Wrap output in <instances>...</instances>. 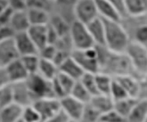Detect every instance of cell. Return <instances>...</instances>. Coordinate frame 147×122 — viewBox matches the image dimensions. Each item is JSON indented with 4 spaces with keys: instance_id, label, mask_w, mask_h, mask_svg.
I'll return each mask as SVG.
<instances>
[{
    "instance_id": "1",
    "label": "cell",
    "mask_w": 147,
    "mask_h": 122,
    "mask_svg": "<svg viewBox=\"0 0 147 122\" xmlns=\"http://www.w3.org/2000/svg\"><path fill=\"white\" fill-rule=\"evenodd\" d=\"M94 47L97 53L99 72L107 74L111 78L133 76L141 80L125 53L111 51L105 46L101 45H96Z\"/></svg>"
},
{
    "instance_id": "2",
    "label": "cell",
    "mask_w": 147,
    "mask_h": 122,
    "mask_svg": "<svg viewBox=\"0 0 147 122\" xmlns=\"http://www.w3.org/2000/svg\"><path fill=\"white\" fill-rule=\"evenodd\" d=\"M101 19L105 25V46L111 51L124 53L130 40L120 22Z\"/></svg>"
},
{
    "instance_id": "3",
    "label": "cell",
    "mask_w": 147,
    "mask_h": 122,
    "mask_svg": "<svg viewBox=\"0 0 147 122\" xmlns=\"http://www.w3.org/2000/svg\"><path fill=\"white\" fill-rule=\"evenodd\" d=\"M130 41L139 43L147 47V13L127 15L120 21Z\"/></svg>"
},
{
    "instance_id": "4",
    "label": "cell",
    "mask_w": 147,
    "mask_h": 122,
    "mask_svg": "<svg viewBox=\"0 0 147 122\" xmlns=\"http://www.w3.org/2000/svg\"><path fill=\"white\" fill-rule=\"evenodd\" d=\"M25 83L35 100L40 98H51L55 96L52 80H48L38 72L29 74Z\"/></svg>"
},
{
    "instance_id": "5",
    "label": "cell",
    "mask_w": 147,
    "mask_h": 122,
    "mask_svg": "<svg viewBox=\"0 0 147 122\" xmlns=\"http://www.w3.org/2000/svg\"><path fill=\"white\" fill-rule=\"evenodd\" d=\"M124 53L128 56L138 76L147 74V47L139 43L129 41Z\"/></svg>"
},
{
    "instance_id": "6",
    "label": "cell",
    "mask_w": 147,
    "mask_h": 122,
    "mask_svg": "<svg viewBox=\"0 0 147 122\" xmlns=\"http://www.w3.org/2000/svg\"><path fill=\"white\" fill-rule=\"evenodd\" d=\"M70 38L73 50H82L96 46L88 28H86V25L77 20L72 21L71 23Z\"/></svg>"
},
{
    "instance_id": "7",
    "label": "cell",
    "mask_w": 147,
    "mask_h": 122,
    "mask_svg": "<svg viewBox=\"0 0 147 122\" xmlns=\"http://www.w3.org/2000/svg\"><path fill=\"white\" fill-rule=\"evenodd\" d=\"M71 57L79 63L85 72L96 74L99 72V63L96 47L78 50L74 49L71 52Z\"/></svg>"
},
{
    "instance_id": "8",
    "label": "cell",
    "mask_w": 147,
    "mask_h": 122,
    "mask_svg": "<svg viewBox=\"0 0 147 122\" xmlns=\"http://www.w3.org/2000/svg\"><path fill=\"white\" fill-rule=\"evenodd\" d=\"M72 12L74 20L84 24H88L99 17L94 0H78L73 6Z\"/></svg>"
},
{
    "instance_id": "9",
    "label": "cell",
    "mask_w": 147,
    "mask_h": 122,
    "mask_svg": "<svg viewBox=\"0 0 147 122\" xmlns=\"http://www.w3.org/2000/svg\"><path fill=\"white\" fill-rule=\"evenodd\" d=\"M32 105L35 107L41 117V121L44 122L50 117L61 110L60 99L57 98H40L34 102Z\"/></svg>"
},
{
    "instance_id": "10",
    "label": "cell",
    "mask_w": 147,
    "mask_h": 122,
    "mask_svg": "<svg viewBox=\"0 0 147 122\" xmlns=\"http://www.w3.org/2000/svg\"><path fill=\"white\" fill-rule=\"evenodd\" d=\"M76 80L62 72H58L57 76L52 80V86L55 96L57 99H61L71 94Z\"/></svg>"
},
{
    "instance_id": "11",
    "label": "cell",
    "mask_w": 147,
    "mask_h": 122,
    "mask_svg": "<svg viewBox=\"0 0 147 122\" xmlns=\"http://www.w3.org/2000/svg\"><path fill=\"white\" fill-rule=\"evenodd\" d=\"M60 104L62 111L69 117V119L77 121L80 119L86 105L85 103L75 99L70 94L60 99Z\"/></svg>"
},
{
    "instance_id": "12",
    "label": "cell",
    "mask_w": 147,
    "mask_h": 122,
    "mask_svg": "<svg viewBox=\"0 0 147 122\" xmlns=\"http://www.w3.org/2000/svg\"><path fill=\"white\" fill-rule=\"evenodd\" d=\"M13 41L20 57L31 55H38V49L30 38L27 31L15 33Z\"/></svg>"
},
{
    "instance_id": "13",
    "label": "cell",
    "mask_w": 147,
    "mask_h": 122,
    "mask_svg": "<svg viewBox=\"0 0 147 122\" xmlns=\"http://www.w3.org/2000/svg\"><path fill=\"white\" fill-rule=\"evenodd\" d=\"M13 95V102L19 104L22 107H26L29 105H32L35 102V98L30 92L27 85L24 81L17 82L11 84Z\"/></svg>"
},
{
    "instance_id": "14",
    "label": "cell",
    "mask_w": 147,
    "mask_h": 122,
    "mask_svg": "<svg viewBox=\"0 0 147 122\" xmlns=\"http://www.w3.org/2000/svg\"><path fill=\"white\" fill-rule=\"evenodd\" d=\"M5 69L10 84L24 81L29 76V72L25 69L21 58L14 60L13 62L8 64Z\"/></svg>"
},
{
    "instance_id": "15",
    "label": "cell",
    "mask_w": 147,
    "mask_h": 122,
    "mask_svg": "<svg viewBox=\"0 0 147 122\" xmlns=\"http://www.w3.org/2000/svg\"><path fill=\"white\" fill-rule=\"evenodd\" d=\"M20 58L13 38L0 43V68H5L14 60Z\"/></svg>"
},
{
    "instance_id": "16",
    "label": "cell",
    "mask_w": 147,
    "mask_h": 122,
    "mask_svg": "<svg viewBox=\"0 0 147 122\" xmlns=\"http://www.w3.org/2000/svg\"><path fill=\"white\" fill-rule=\"evenodd\" d=\"M99 17L114 22L121 21V15L117 8L107 0H94Z\"/></svg>"
},
{
    "instance_id": "17",
    "label": "cell",
    "mask_w": 147,
    "mask_h": 122,
    "mask_svg": "<svg viewBox=\"0 0 147 122\" xmlns=\"http://www.w3.org/2000/svg\"><path fill=\"white\" fill-rule=\"evenodd\" d=\"M113 78L122 86L129 97L138 99L140 94V80L133 76H121Z\"/></svg>"
},
{
    "instance_id": "18",
    "label": "cell",
    "mask_w": 147,
    "mask_h": 122,
    "mask_svg": "<svg viewBox=\"0 0 147 122\" xmlns=\"http://www.w3.org/2000/svg\"><path fill=\"white\" fill-rule=\"evenodd\" d=\"M27 32L33 43L38 49V52L46 45H47V25H30Z\"/></svg>"
},
{
    "instance_id": "19",
    "label": "cell",
    "mask_w": 147,
    "mask_h": 122,
    "mask_svg": "<svg viewBox=\"0 0 147 122\" xmlns=\"http://www.w3.org/2000/svg\"><path fill=\"white\" fill-rule=\"evenodd\" d=\"M58 69H59L60 72H62V73H63L69 77H71L76 81L80 80V78L85 73L83 69L71 57V55L60 64Z\"/></svg>"
},
{
    "instance_id": "20",
    "label": "cell",
    "mask_w": 147,
    "mask_h": 122,
    "mask_svg": "<svg viewBox=\"0 0 147 122\" xmlns=\"http://www.w3.org/2000/svg\"><path fill=\"white\" fill-rule=\"evenodd\" d=\"M86 25L90 36L92 37L94 45L105 46V25L101 17H97L94 20L91 21Z\"/></svg>"
},
{
    "instance_id": "21",
    "label": "cell",
    "mask_w": 147,
    "mask_h": 122,
    "mask_svg": "<svg viewBox=\"0 0 147 122\" xmlns=\"http://www.w3.org/2000/svg\"><path fill=\"white\" fill-rule=\"evenodd\" d=\"M8 26H10L15 33L27 31L30 26L27 14V10L13 11Z\"/></svg>"
},
{
    "instance_id": "22",
    "label": "cell",
    "mask_w": 147,
    "mask_h": 122,
    "mask_svg": "<svg viewBox=\"0 0 147 122\" xmlns=\"http://www.w3.org/2000/svg\"><path fill=\"white\" fill-rule=\"evenodd\" d=\"M71 22L58 13H51L49 23L52 27L55 29L57 32L59 38H63L70 36V30H71Z\"/></svg>"
},
{
    "instance_id": "23",
    "label": "cell",
    "mask_w": 147,
    "mask_h": 122,
    "mask_svg": "<svg viewBox=\"0 0 147 122\" xmlns=\"http://www.w3.org/2000/svg\"><path fill=\"white\" fill-rule=\"evenodd\" d=\"M23 107L15 102L0 109V122H16L22 118Z\"/></svg>"
},
{
    "instance_id": "24",
    "label": "cell",
    "mask_w": 147,
    "mask_h": 122,
    "mask_svg": "<svg viewBox=\"0 0 147 122\" xmlns=\"http://www.w3.org/2000/svg\"><path fill=\"white\" fill-rule=\"evenodd\" d=\"M88 103L90 105H92L96 111H98L102 115L103 113H105L113 109L114 101L112 100V98L110 95L99 94L92 96Z\"/></svg>"
},
{
    "instance_id": "25",
    "label": "cell",
    "mask_w": 147,
    "mask_h": 122,
    "mask_svg": "<svg viewBox=\"0 0 147 122\" xmlns=\"http://www.w3.org/2000/svg\"><path fill=\"white\" fill-rule=\"evenodd\" d=\"M27 14L30 25H47L51 17V13L32 7L27 8Z\"/></svg>"
},
{
    "instance_id": "26",
    "label": "cell",
    "mask_w": 147,
    "mask_h": 122,
    "mask_svg": "<svg viewBox=\"0 0 147 122\" xmlns=\"http://www.w3.org/2000/svg\"><path fill=\"white\" fill-rule=\"evenodd\" d=\"M147 117V99H139L127 117V122H144Z\"/></svg>"
},
{
    "instance_id": "27",
    "label": "cell",
    "mask_w": 147,
    "mask_h": 122,
    "mask_svg": "<svg viewBox=\"0 0 147 122\" xmlns=\"http://www.w3.org/2000/svg\"><path fill=\"white\" fill-rule=\"evenodd\" d=\"M59 72L58 66L51 60L40 58L38 73L48 80H52L57 76Z\"/></svg>"
},
{
    "instance_id": "28",
    "label": "cell",
    "mask_w": 147,
    "mask_h": 122,
    "mask_svg": "<svg viewBox=\"0 0 147 122\" xmlns=\"http://www.w3.org/2000/svg\"><path fill=\"white\" fill-rule=\"evenodd\" d=\"M127 15H142L147 13V0H124Z\"/></svg>"
},
{
    "instance_id": "29",
    "label": "cell",
    "mask_w": 147,
    "mask_h": 122,
    "mask_svg": "<svg viewBox=\"0 0 147 122\" xmlns=\"http://www.w3.org/2000/svg\"><path fill=\"white\" fill-rule=\"evenodd\" d=\"M138 100L139 99L132 98V97L128 96V97H126L121 100L114 101L113 109L119 113V114L126 118V119H127V117L128 116L129 113H130V111H132L134 106L136 104Z\"/></svg>"
},
{
    "instance_id": "30",
    "label": "cell",
    "mask_w": 147,
    "mask_h": 122,
    "mask_svg": "<svg viewBox=\"0 0 147 122\" xmlns=\"http://www.w3.org/2000/svg\"><path fill=\"white\" fill-rule=\"evenodd\" d=\"M78 0H54L55 2V9L53 13H58L60 15H62L64 17L65 19H67L69 22H72L70 20V18L68 17V13L71 14L73 16V6L76 4ZM74 18V17H73Z\"/></svg>"
},
{
    "instance_id": "31",
    "label": "cell",
    "mask_w": 147,
    "mask_h": 122,
    "mask_svg": "<svg viewBox=\"0 0 147 122\" xmlns=\"http://www.w3.org/2000/svg\"><path fill=\"white\" fill-rule=\"evenodd\" d=\"M94 78H96V83L97 90L99 94L110 95L111 82H112V80H113V78H111V76L105 74V73H102V72L96 73L94 74Z\"/></svg>"
},
{
    "instance_id": "32",
    "label": "cell",
    "mask_w": 147,
    "mask_h": 122,
    "mask_svg": "<svg viewBox=\"0 0 147 122\" xmlns=\"http://www.w3.org/2000/svg\"><path fill=\"white\" fill-rule=\"evenodd\" d=\"M70 95H71L72 97H74L75 99L79 100L80 102L85 104L88 103L90 99L92 98V95L89 94V92L86 89L85 86L79 80L76 81Z\"/></svg>"
},
{
    "instance_id": "33",
    "label": "cell",
    "mask_w": 147,
    "mask_h": 122,
    "mask_svg": "<svg viewBox=\"0 0 147 122\" xmlns=\"http://www.w3.org/2000/svg\"><path fill=\"white\" fill-rule=\"evenodd\" d=\"M79 81L85 86L86 89L89 92V94L92 95V96L99 94V92L97 90V86H96V78H94V73L85 72Z\"/></svg>"
},
{
    "instance_id": "34",
    "label": "cell",
    "mask_w": 147,
    "mask_h": 122,
    "mask_svg": "<svg viewBox=\"0 0 147 122\" xmlns=\"http://www.w3.org/2000/svg\"><path fill=\"white\" fill-rule=\"evenodd\" d=\"M101 117V113L94 109L89 103L85 105L82 114L78 122H97Z\"/></svg>"
},
{
    "instance_id": "35",
    "label": "cell",
    "mask_w": 147,
    "mask_h": 122,
    "mask_svg": "<svg viewBox=\"0 0 147 122\" xmlns=\"http://www.w3.org/2000/svg\"><path fill=\"white\" fill-rule=\"evenodd\" d=\"M20 58L22 60L25 69H27V71L29 72V74L38 72V64L40 61V57L38 55H26V56H22Z\"/></svg>"
},
{
    "instance_id": "36",
    "label": "cell",
    "mask_w": 147,
    "mask_h": 122,
    "mask_svg": "<svg viewBox=\"0 0 147 122\" xmlns=\"http://www.w3.org/2000/svg\"><path fill=\"white\" fill-rule=\"evenodd\" d=\"M13 102V95L11 84L0 88V109Z\"/></svg>"
},
{
    "instance_id": "37",
    "label": "cell",
    "mask_w": 147,
    "mask_h": 122,
    "mask_svg": "<svg viewBox=\"0 0 147 122\" xmlns=\"http://www.w3.org/2000/svg\"><path fill=\"white\" fill-rule=\"evenodd\" d=\"M110 96L112 98L113 101H118V100H121L126 97H128L127 92L124 90L122 86L120 85L115 78H113L111 82Z\"/></svg>"
},
{
    "instance_id": "38",
    "label": "cell",
    "mask_w": 147,
    "mask_h": 122,
    "mask_svg": "<svg viewBox=\"0 0 147 122\" xmlns=\"http://www.w3.org/2000/svg\"><path fill=\"white\" fill-rule=\"evenodd\" d=\"M22 118L26 122H42L39 113L33 105L23 107Z\"/></svg>"
},
{
    "instance_id": "39",
    "label": "cell",
    "mask_w": 147,
    "mask_h": 122,
    "mask_svg": "<svg viewBox=\"0 0 147 122\" xmlns=\"http://www.w3.org/2000/svg\"><path fill=\"white\" fill-rule=\"evenodd\" d=\"M99 120L102 122H127L126 118L119 114L114 109L102 114Z\"/></svg>"
},
{
    "instance_id": "40",
    "label": "cell",
    "mask_w": 147,
    "mask_h": 122,
    "mask_svg": "<svg viewBox=\"0 0 147 122\" xmlns=\"http://www.w3.org/2000/svg\"><path fill=\"white\" fill-rule=\"evenodd\" d=\"M56 47L55 45H50L47 44L42 49L39 50L38 52V55L40 58L43 59H47V60H51L53 61L55 54H56Z\"/></svg>"
},
{
    "instance_id": "41",
    "label": "cell",
    "mask_w": 147,
    "mask_h": 122,
    "mask_svg": "<svg viewBox=\"0 0 147 122\" xmlns=\"http://www.w3.org/2000/svg\"><path fill=\"white\" fill-rule=\"evenodd\" d=\"M15 32L8 25L0 26V43L13 38Z\"/></svg>"
},
{
    "instance_id": "42",
    "label": "cell",
    "mask_w": 147,
    "mask_h": 122,
    "mask_svg": "<svg viewBox=\"0 0 147 122\" xmlns=\"http://www.w3.org/2000/svg\"><path fill=\"white\" fill-rule=\"evenodd\" d=\"M13 13V10L9 6V5H8V7L5 8V9L0 13V26L9 24V22L12 18Z\"/></svg>"
},
{
    "instance_id": "43",
    "label": "cell",
    "mask_w": 147,
    "mask_h": 122,
    "mask_svg": "<svg viewBox=\"0 0 147 122\" xmlns=\"http://www.w3.org/2000/svg\"><path fill=\"white\" fill-rule=\"evenodd\" d=\"M8 5L13 11L27 10V4L25 0H8Z\"/></svg>"
},
{
    "instance_id": "44",
    "label": "cell",
    "mask_w": 147,
    "mask_h": 122,
    "mask_svg": "<svg viewBox=\"0 0 147 122\" xmlns=\"http://www.w3.org/2000/svg\"><path fill=\"white\" fill-rule=\"evenodd\" d=\"M69 119V117L65 114V113L62 111V109L60 110L58 112H56L55 114H54L52 117L47 119L44 122H67Z\"/></svg>"
},
{
    "instance_id": "45",
    "label": "cell",
    "mask_w": 147,
    "mask_h": 122,
    "mask_svg": "<svg viewBox=\"0 0 147 122\" xmlns=\"http://www.w3.org/2000/svg\"><path fill=\"white\" fill-rule=\"evenodd\" d=\"M107 1L111 3L117 8V10L119 12L120 15H121V19L123 18V17H126L127 15V12H126V9H125L124 0H107Z\"/></svg>"
},
{
    "instance_id": "46",
    "label": "cell",
    "mask_w": 147,
    "mask_h": 122,
    "mask_svg": "<svg viewBox=\"0 0 147 122\" xmlns=\"http://www.w3.org/2000/svg\"><path fill=\"white\" fill-rule=\"evenodd\" d=\"M138 99H147V74L140 80V94Z\"/></svg>"
},
{
    "instance_id": "47",
    "label": "cell",
    "mask_w": 147,
    "mask_h": 122,
    "mask_svg": "<svg viewBox=\"0 0 147 122\" xmlns=\"http://www.w3.org/2000/svg\"><path fill=\"white\" fill-rule=\"evenodd\" d=\"M8 84H10V82L7 78L5 69V68H0V88Z\"/></svg>"
},
{
    "instance_id": "48",
    "label": "cell",
    "mask_w": 147,
    "mask_h": 122,
    "mask_svg": "<svg viewBox=\"0 0 147 122\" xmlns=\"http://www.w3.org/2000/svg\"><path fill=\"white\" fill-rule=\"evenodd\" d=\"M8 7V0H0V13Z\"/></svg>"
},
{
    "instance_id": "49",
    "label": "cell",
    "mask_w": 147,
    "mask_h": 122,
    "mask_svg": "<svg viewBox=\"0 0 147 122\" xmlns=\"http://www.w3.org/2000/svg\"><path fill=\"white\" fill-rule=\"evenodd\" d=\"M16 122H26V121H25V120H24V119H23L22 118H21L20 119H18V120H17Z\"/></svg>"
},
{
    "instance_id": "50",
    "label": "cell",
    "mask_w": 147,
    "mask_h": 122,
    "mask_svg": "<svg viewBox=\"0 0 147 122\" xmlns=\"http://www.w3.org/2000/svg\"><path fill=\"white\" fill-rule=\"evenodd\" d=\"M67 122H78L77 120H74V119H69Z\"/></svg>"
},
{
    "instance_id": "51",
    "label": "cell",
    "mask_w": 147,
    "mask_h": 122,
    "mask_svg": "<svg viewBox=\"0 0 147 122\" xmlns=\"http://www.w3.org/2000/svg\"><path fill=\"white\" fill-rule=\"evenodd\" d=\"M144 122H147V117H146V119H144Z\"/></svg>"
},
{
    "instance_id": "52",
    "label": "cell",
    "mask_w": 147,
    "mask_h": 122,
    "mask_svg": "<svg viewBox=\"0 0 147 122\" xmlns=\"http://www.w3.org/2000/svg\"><path fill=\"white\" fill-rule=\"evenodd\" d=\"M97 122H102V121H100V120H99V121H97Z\"/></svg>"
}]
</instances>
